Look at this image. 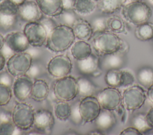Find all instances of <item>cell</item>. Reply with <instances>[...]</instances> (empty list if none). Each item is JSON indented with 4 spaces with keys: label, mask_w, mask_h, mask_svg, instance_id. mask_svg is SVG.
<instances>
[{
    "label": "cell",
    "mask_w": 153,
    "mask_h": 135,
    "mask_svg": "<svg viewBox=\"0 0 153 135\" xmlns=\"http://www.w3.org/2000/svg\"><path fill=\"white\" fill-rule=\"evenodd\" d=\"M91 45L100 56L121 51H127V43L121 39L116 33L108 30L93 33L91 37Z\"/></svg>",
    "instance_id": "cell-1"
},
{
    "label": "cell",
    "mask_w": 153,
    "mask_h": 135,
    "mask_svg": "<svg viewBox=\"0 0 153 135\" xmlns=\"http://www.w3.org/2000/svg\"><path fill=\"white\" fill-rule=\"evenodd\" d=\"M75 38L72 28L62 24L57 25L48 34L45 45L53 52H63L72 46Z\"/></svg>",
    "instance_id": "cell-2"
},
{
    "label": "cell",
    "mask_w": 153,
    "mask_h": 135,
    "mask_svg": "<svg viewBox=\"0 0 153 135\" xmlns=\"http://www.w3.org/2000/svg\"><path fill=\"white\" fill-rule=\"evenodd\" d=\"M121 14L127 22L138 26L148 21L152 16V10L143 1L128 2L123 7Z\"/></svg>",
    "instance_id": "cell-3"
},
{
    "label": "cell",
    "mask_w": 153,
    "mask_h": 135,
    "mask_svg": "<svg viewBox=\"0 0 153 135\" xmlns=\"http://www.w3.org/2000/svg\"><path fill=\"white\" fill-rule=\"evenodd\" d=\"M53 93L59 101H71L78 95L76 79L71 76L59 78L54 83Z\"/></svg>",
    "instance_id": "cell-4"
},
{
    "label": "cell",
    "mask_w": 153,
    "mask_h": 135,
    "mask_svg": "<svg viewBox=\"0 0 153 135\" xmlns=\"http://www.w3.org/2000/svg\"><path fill=\"white\" fill-rule=\"evenodd\" d=\"M35 111L29 103H17L12 111V121L21 130H28L33 125Z\"/></svg>",
    "instance_id": "cell-5"
},
{
    "label": "cell",
    "mask_w": 153,
    "mask_h": 135,
    "mask_svg": "<svg viewBox=\"0 0 153 135\" xmlns=\"http://www.w3.org/2000/svg\"><path fill=\"white\" fill-rule=\"evenodd\" d=\"M32 62V56L26 51L15 53L7 59V70L14 77H17L27 74Z\"/></svg>",
    "instance_id": "cell-6"
},
{
    "label": "cell",
    "mask_w": 153,
    "mask_h": 135,
    "mask_svg": "<svg viewBox=\"0 0 153 135\" xmlns=\"http://www.w3.org/2000/svg\"><path fill=\"white\" fill-rule=\"evenodd\" d=\"M145 100V90L139 85H134L127 88L122 95L123 104L129 111H134L140 108Z\"/></svg>",
    "instance_id": "cell-7"
},
{
    "label": "cell",
    "mask_w": 153,
    "mask_h": 135,
    "mask_svg": "<svg viewBox=\"0 0 153 135\" xmlns=\"http://www.w3.org/2000/svg\"><path fill=\"white\" fill-rule=\"evenodd\" d=\"M23 32L30 46L40 48L45 45L48 33L45 27L39 21L27 23Z\"/></svg>",
    "instance_id": "cell-8"
},
{
    "label": "cell",
    "mask_w": 153,
    "mask_h": 135,
    "mask_svg": "<svg viewBox=\"0 0 153 135\" xmlns=\"http://www.w3.org/2000/svg\"><path fill=\"white\" fill-rule=\"evenodd\" d=\"M72 68V63L66 55H57L53 57L48 62L47 70L50 75L56 78H61L68 76Z\"/></svg>",
    "instance_id": "cell-9"
},
{
    "label": "cell",
    "mask_w": 153,
    "mask_h": 135,
    "mask_svg": "<svg viewBox=\"0 0 153 135\" xmlns=\"http://www.w3.org/2000/svg\"><path fill=\"white\" fill-rule=\"evenodd\" d=\"M101 109L97 98L93 96L84 97L79 101V110L84 123L95 121Z\"/></svg>",
    "instance_id": "cell-10"
},
{
    "label": "cell",
    "mask_w": 153,
    "mask_h": 135,
    "mask_svg": "<svg viewBox=\"0 0 153 135\" xmlns=\"http://www.w3.org/2000/svg\"><path fill=\"white\" fill-rule=\"evenodd\" d=\"M102 109L116 110L122 102V95L120 90L114 87H108L100 90L97 96Z\"/></svg>",
    "instance_id": "cell-11"
},
{
    "label": "cell",
    "mask_w": 153,
    "mask_h": 135,
    "mask_svg": "<svg viewBox=\"0 0 153 135\" xmlns=\"http://www.w3.org/2000/svg\"><path fill=\"white\" fill-rule=\"evenodd\" d=\"M18 17L26 23L38 22L43 17V13L36 1L26 0L19 6Z\"/></svg>",
    "instance_id": "cell-12"
},
{
    "label": "cell",
    "mask_w": 153,
    "mask_h": 135,
    "mask_svg": "<svg viewBox=\"0 0 153 135\" xmlns=\"http://www.w3.org/2000/svg\"><path fill=\"white\" fill-rule=\"evenodd\" d=\"M54 123V117L51 111L44 109L35 111L33 126L39 132L47 134H51Z\"/></svg>",
    "instance_id": "cell-13"
},
{
    "label": "cell",
    "mask_w": 153,
    "mask_h": 135,
    "mask_svg": "<svg viewBox=\"0 0 153 135\" xmlns=\"http://www.w3.org/2000/svg\"><path fill=\"white\" fill-rule=\"evenodd\" d=\"M33 83L32 78L27 74L16 77L13 84V92L15 98L20 102L30 98Z\"/></svg>",
    "instance_id": "cell-14"
},
{
    "label": "cell",
    "mask_w": 153,
    "mask_h": 135,
    "mask_svg": "<svg viewBox=\"0 0 153 135\" xmlns=\"http://www.w3.org/2000/svg\"><path fill=\"white\" fill-rule=\"evenodd\" d=\"M76 65L78 71L84 76L97 77L102 74L100 59L97 55L91 54L82 60H76Z\"/></svg>",
    "instance_id": "cell-15"
},
{
    "label": "cell",
    "mask_w": 153,
    "mask_h": 135,
    "mask_svg": "<svg viewBox=\"0 0 153 135\" xmlns=\"http://www.w3.org/2000/svg\"><path fill=\"white\" fill-rule=\"evenodd\" d=\"M5 43L15 53L25 52L30 45L23 32H12L5 36Z\"/></svg>",
    "instance_id": "cell-16"
},
{
    "label": "cell",
    "mask_w": 153,
    "mask_h": 135,
    "mask_svg": "<svg viewBox=\"0 0 153 135\" xmlns=\"http://www.w3.org/2000/svg\"><path fill=\"white\" fill-rule=\"evenodd\" d=\"M100 67L106 71L112 69H120L124 67L126 62L124 52L119 51L99 57Z\"/></svg>",
    "instance_id": "cell-17"
},
{
    "label": "cell",
    "mask_w": 153,
    "mask_h": 135,
    "mask_svg": "<svg viewBox=\"0 0 153 135\" xmlns=\"http://www.w3.org/2000/svg\"><path fill=\"white\" fill-rule=\"evenodd\" d=\"M41 11L50 17L59 16L63 11L62 0H36Z\"/></svg>",
    "instance_id": "cell-18"
},
{
    "label": "cell",
    "mask_w": 153,
    "mask_h": 135,
    "mask_svg": "<svg viewBox=\"0 0 153 135\" xmlns=\"http://www.w3.org/2000/svg\"><path fill=\"white\" fill-rule=\"evenodd\" d=\"M72 28L75 37L79 40L88 41L93 35L91 23L83 18H78Z\"/></svg>",
    "instance_id": "cell-19"
},
{
    "label": "cell",
    "mask_w": 153,
    "mask_h": 135,
    "mask_svg": "<svg viewBox=\"0 0 153 135\" xmlns=\"http://www.w3.org/2000/svg\"><path fill=\"white\" fill-rule=\"evenodd\" d=\"M115 114L112 111L102 109L95 120V124L98 130L102 132L111 130L116 124Z\"/></svg>",
    "instance_id": "cell-20"
},
{
    "label": "cell",
    "mask_w": 153,
    "mask_h": 135,
    "mask_svg": "<svg viewBox=\"0 0 153 135\" xmlns=\"http://www.w3.org/2000/svg\"><path fill=\"white\" fill-rule=\"evenodd\" d=\"M49 86L43 79H36L33 83L30 98L36 102H42L45 100L48 95Z\"/></svg>",
    "instance_id": "cell-21"
},
{
    "label": "cell",
    "mask_w": 153,
    "mask_h": 135,
    "mask_svg": "<svg viewBox=\"0 0 153 135\" xmlns=\"http://www.w3.org/2000/svg\"><path fill=\"white\" fill-rule=\"evenodd\" d=\"M71 51L72 55L76 60H82L92 54V48L87 41L79 40L74 43Z\"/></svg>",
    "instance_id": "cell-22"
},
{
    "label": "cell",
    "mask_w": 153,
    "mask_h": 135,
    "mask_svg": "<svg viewBox=\"0 0 153 135\" xmlns=\"http://www.w3.org/2000/svg\"><path fill=\"white\" fill-rule=\"evenodd\" d=\"M127 0H99L97 1V8L102 13L112 14L126 4Z\"/></svg>",
    "instance_id": "cell-23"
},
{
    "label": "cell",
    "mask_w": 153,
    "mask_h": 135,
    "mask_svg": "<svg viewBox=\"0 0 153 135\" xmlns=\"http://www.w3.org/2000/svg\"><path fill=\"white\" fill-rule=\"evenodd\" d=\"M76 81L78 87V95L81 97L93 96L96 93V86L85 76L78 77Z\"/></svg>",
    "instance_id": "cell-24"
},
{
    "label": "cell",
    "mask_w": 153,
    "mask_h": 135,
    "mask_svg": "<svg viewBox=\"0 0 153 135\" xmlns=\"http://www.w3.org/2000/svg\"><path fill=\"white\" fill-rule=\"evenodd\" d=\"M97 7L94 0H75L73 10L78 14L88 15L93 13Z\"/></svg>",
    "instance_id": "cell-25"
},
{
    "label": "cell",
    "mask_w": 153,
    "mask_h": 135,
    "mask_svg": "<svg viewBox=\"0 0 153 135\" xmlns=\"http://www.w3.org/2000/svg\"><path fill=\"white\" fill-rule=\"evenodd\" d=\"M136 77L139 83L148 89L153 84V68L149 66L140 68L137 71Z\"/></svg>",
    "instance_id": "cell-26"
},
{
    "label": "cell",
    "mask_w": 153,
    "mask_h": 135,
    "mask_svg": "<svg viewBox=\"0 0 153 135\" xmlns=\"http://www.w3.org/2000/svg\"><path fill=\"white\" fill-rule=\"evenodd\" d=\"M131 123L132 126L136 128L142 134L153 129V127L147 121L146 114L143 112L134 114L131 120Z\"/></svg>",
    "instance_id": "cell-27"
},
{
    "label": "cell",
    "mask_w": 153,
    "mask_h": 135,
    "mask_svg": "<svg viewBox=\"0 0 153 135\" xmlns=\"http://www.w3.org/2000/svg\"><path fill=\"white\" fill-rule=\"evenodd\" d=\"M137 39L142 41H146L153 39V23L146 22L137 26L135 32Z\"/></svg>",
    "instance_id": "cell-28"
},
{
    "label": "cell",
    "mask_w": 153,
    "mask_h": 135,
    "mask_svg": "<svg viewBox=\"0 0 153 135\" xmlns=\"http://www.w3.org/2000/svg\"><path fill=\"white\" fill-rule=\"evenodd\" d=\"M54 112L57 119L61 121H66L70 118L71 105L67 101H59L54 105Z\"/></svg>",
    "instance_id": "cell-29"
},
{
    "label": "cell",
    "mask_w": 153,
    "mask_h": 135,
    "mask_svg": "<svg viewBox=\"0 0 153 135\" xmlns=\"http://www.w3.org/2000/svg\"><path fill=\"white\" fill-rule=\"evenodd\" d=\"M108 30L115 33L126 32V27L124 20L118 15H112L107 18Z\"/></svg>",
    "instance_id": "cell-30"
},
{
    "label": "cell",
    "mask_w": 153,
    "mask_h": 135,
    "mask_svg": "<svg viewBox=\"0 0 153 135\" xmlns=\"http://www.w3.org/2000/svg\"><path fill=\"white\" fill-rule=\"evenodd\" d=\"M121 70L119 69H112L106 71L105 76L106 83L110 87H120Z\"/></svg>",
    "instance_id": "cell-31"
},
{
    "label": "cell",
    "mask_w": 153,
    "mask_h": 135,
    "mask_svg": "<svg viewBox=\"0 0 153 135\" xmlns=\"http://www.w3.org/2000/svg\"><path fill=\"white\" fill-rule=\"evenodd\" d=\"M18 15L0 14V29L7 32L11 30L17 21Z\"/></svg>",
    "instance_id": "cell-32"
},
{
    "label": "cell",
    "mask_w": 153,
    "mask_h": 135,
    "mask_svg": "<svg viewBox=\"0 0 153 135\" xmlns=\"http://www.w3.org/2000/svg\"><path fill=\"white\" fill-rule=\"evenodd\" d=\"M19 6L11 0H3L0 2V14L18 15Z\"/></svg>",
    "instance_id": "cell-33"
},
{
    "label": "cell",
    "mask_w": 153,
    "mask_h": 135,
    "mask_svg": "<svg viewBox=\"0 0 153 135\" xmlns=\"http://www.w3.org/2000/svg\"><path fill=\"white\" fill-rule=\"evenodd\" d=\"M90 23L93 30V33L101 32L108 30L107 18L105 17H96L93 18Z\"/></svg>",
    "instance_id": "cell-34"
},
{
    "label": "cell",
    "mask_w": 153,
    "mask_h": 135,
    "mask_svg": "<svg viewBox=\"0 0 153 135\" xmlns=\"http://www.w3.org/2000/svg\"><path fill=\"white\" fill-rule=\"evenodd\" d=\"M76 14V13L73 10H63L59 15L62 22V24H65L72 27L78 18Z\"/></svg>",
    "instance_id": "cell-35"
},
{
    "label": "cell",
    "mask_w": 153,
    "mask_h": 135,
    "mask_svg": "<svg viewBox=\"0 0 153 135\" xmlns=\"http://www.w3.org/2000/svg\"><path fill=\"white\" fill-rule=\"evenodd\" d=\"M12 98L10 87L0 84V106H5L9 103Z\"/></svg>",
    "instance_id": "cell-36"
},
{
    "label": "cell",
    "mask_w": 153,
    "mask_h": 135,
    "mask_svg": "<svg viewBox=\"0 0 153 135\" xmlns=\"http://www.w3.org/2000/svg\"><path fill=\"white\" fill-rule=\"evenodd\" d=\"M79 101H76L71 105V114L70 116L71 121L75 125L81 124L82 123V120L79 110Z\"/></svg>",
    "instance_id": "cell-37"
},
{
    "label": "cell",
    "mask_w": 153,
    "mask_h": 135,
    "mask_svg": "<svg viewBox=\"0 0 153 135\" xmlns=\"http://www.w3.org/2000/svg\"><path fill=\"white\" fill-rule=\"evenodd\" d=\"M134 77L133 74L127 70H121L120 87H128L133 84Z\"/></svg>",
    "instance_id": "cell-38"
},
{
    "label": "cell",
    "mask_w": 153,
    "mask_h": 135,
    "mask_svg": "<svg viewBox=\"0 0 153 135\" xmlns=\"http://www.w3.org/2000/svg\"><path fill=\"white\" fill-rule=\"evenodd\" d=\"M45 70V69L44 65L41 63L38 62H32V64L26 74L31 78H36L39 76H42L44 73Z\"/></svg>",
    "instance_id": "cell-39"
},
{
    "label": "cell",
    "mask_w": 153,
    "mask_h": 135,
    "mask_svg": "<svg viewBox=\"0 0 153 135\" xmlns=\"http://www.w3.org/2000/svg\"><path fill=\"white\" fill-rule=\"evenodd\" d=\"M16 126L13 122L0 123V135H11L16 129Z\"/></svg>",
    "instance_id": "cell-40"
},
{
    "label": "cell",
    "mask_w": 153,
    "mask_h": 135,
    "mask_svg": "<svg viewBox=\"0 0 153 135\" xmlns=\"http://www.w3.org/2000/svg\"><path fill=\"white\" fill-rule=\"evenodd\" d=\"M39 22L41 23L45 27L48 34L54 27H56L57 26L56 22L53 18H50V17L48 16L47 17H43Z\"/></svg>",
    "instance_id": "cell-41"
},
{
    "label": "cell",
    "mask_w": 153,
    "mask_h": 135,
    "mask_svg": "<svg viewBox=\"0 0 153 135\" xmlns=\"http://www.w3.org/2000/svg\"><path fill=\"white\" fill-rule=\"evenodd\" d=\"M13 76L7 70L0 73V84H2L11 87L13 84Z\"/></svg>",
    "instance_id": "cell-42"
},
{
    "label": "cell",
    "mask_w": 153,
    "mask_h": 135,
    "mask_svg": "<svg viewBox=\"0 0 153 135\" xmlns=\"http://www.w3.org/2000/svg\"><path fill=\"white\" fill-rule=\"evenodd\" d=\"M7 122H13L12 112L5 110L0 111V123Z\"/></svg>",
    "instance_id": "cell-43"
},
{
    "label": "cell",
    "mask_w": 153,
    "mask_h": 135,
    "mask_svg": "<svg viewBox=\"0 0 153 135\" xmlns=\"http://www.w3.org/2000/svg\"><path fill=\"white\" fill-rule=\"evenodd\" d=\"M121 135H141L142 134L136 128L133 126L128 127L121 131Z\"/></svg>",
    "instance_id": "cell-44"
},
{
    "label": "cell",
    "mask_w": 153,
    "mask_h": 135,
    "mask_svg": "<svg viewBox=\"0 0 153 135\" xmlns=\"http://www.w3.org/2000/svg\"><path fill=\"white\" fill-rule=\"evenodd\" d=\"M1 52L3 54V55L5 56V58H8V59L10 57H11L13 54H15V52L5 43L4 44L3 48H2Z\"/></svg>",
    "instance_id": "cell-45"
},
{
    "label": "cell",
    "mask_w": 153,
    "mask_h": 135,
    "mask_svg": "<svg viewBox=\"0 0 153 135\" xmlns=\"http://www.w3.org/2000/svg\"><path fill=\"white\" fill-rule=\"evenodd\" d=\"M63 10H73L75 0H62Z\"/></svg>",
    "instance_id": "cell-46"
},
{
    "label": "cell",
    "mask_w": 153,
    "mask_h": 135,
    "mask_svg": "<svg viewBox=\"0 0 153 135\" xmlns=\"http://www.w3.org/2000/svg\"><path fill=\"white\" fill-rule=\"evenodd\" d=\"M146 118L149 124L153 127V107H152L146 114Z\"/></svg>",
    "instance_id": "cell-47"
},
{
    "label": "cell",
    "mask_w": 153,
    "mask_h": 135,
    "mask_svg": "<svg viewBox=\"0 0 153 135\" xmlns=\"http://www.w3.org/2000/svg\"><path fill=\"white\" fill-rule=\"evenodd\" d=\"M6 64V58L0 51V71L3 70Z\"/></svg>",
    "instance_id": "cell-48"
},
{
    "label": "cell",
    "mask_w": 153,
    "mask_h": 135,
    "mask_svg": "<svg viewBox=\"0 0 153 135\" xmlns=\"http://www.w3.org/2000/svg\"><path fill=\"white\" fill-rule=\"evenodd\" d=\"M147 95L149 100L153 103V84L148 89Z\"/></svg>",
    "instance_id": "cell-49"
},
{
    "label": "cell",
    "mask_w": 153,
    "mask_h": 135,
    "mask_svg": "<svg viewBox=\"0 0 153 135\" xmlns=\"http://www.w3.org/2000/svg\"><path fill=\"white\" fill-rule=\"evenodd\" d=\"M5 44V38L0 33V51H1L2 48H3Z\"/></svg>",
    "instance_id": "cell-50"
},
{
    "label": "cell",
    "mask_w": 153,
    "mask_h": 135,
    "mask_svg": "<svg viewBox=\"0 0 153 135\" xmlns=\"http://www.w3.org/2000/svg\"><path fill=\"white\" fill-rule=\"evenodd\" d=\"M88 134H102V133L100 130H97L89 131V133H88Z\"/></svg>",
    "instance_id": "cell-51"
},
{
    "label": "cell",
    "mask_w": 153,
    "mask_h": 135,
    "mask_svg": "<svg viewBox=\"0 0 153 135\" xmlns=\"http://www.w3.org/2000/svg\"><path fill=\"white\" fill-rule=\"evenodd\" d=\"M11 1H13L14 3H15L16 5H17L18 6H19L23 3H24L26 0H11Z\"/></svg>",
    "instance_id": "cell-52"
},
{
    "label": "cell",
    "mask_w": 153,
    "mask_h": 135,
    "mask_svg": "<svg viewBox=\"0 0 153 135\" xmlns=\"http://www.w3.org/2000/svg\"><path fill=\"white\" fill-rule=\"evenodd\" d=\"M39 132V131H30V133H27V134H42V133L40 132V133H38Z\"/></svg>",
    "instance_id": "cell-53"
},
{
    "label": "cell",
    "mask_w": 153,
    "mask_h": 135,
    "mask_svg": "<svg viewBox=\"0 0 153 135\" xmlns=\"http://www.w3.org/2000/svg\"><path fill=\"white\" fill-rule=\"evenodd\" d=\"M128 1V2H137V1H142V0H127Z\"/></svg>",
    "instance_id": "cell-54"
},
{
    "label": "cell",
    "mask_w": 153,
    "mask_h": 135,
    "mask_svg": "<svg viewBox=\"0 0 153 135\" xmlns=\"http://www.w3.org/2000/svg\"><path fill=\"white\" fill-rule=\"evenodd\" d=\"M94 1H95L97 2V1H99V0H94Z\"/></svg>",
    "instance_id": "cell-55"
},
{
    "label": "cell",
    "mask_w": 153,
    "mask_h": 135,
    "mask_svg": "<svg viewBox=\"0 0 153 135\" xmlns=\"http://www.w3.org/2000/svg\"><path fill=\"white\" fill-rule=\"evenodd\" d=\"M2 1H3V0H0V2H1Z\"/></svg>",
    "instance_id": "cell-56"
},
{
    "label": "cell",
    "mask_w": 153,
    "mask_h": 135,
    "mask_svg": "<svg viewBox=\"0 0 153 135\" xmlns=\"http://www.w3.org/2000/svg\"><path fill=\"white\" fill-rule=\"evenodd\" d=\"M152 1V3H153V0H151Z\"/></svg>",
    "instance_id": "cell-57"
},
{
    "label": "cell",
    "mask_w": 153,
    "mask_h": 135,
    "mask_svg": "<svg viewBox=\"0 0 153 135\" xmlns=\"http://www.w3.org/2000/svg\"></svg>",
    "instance_id": "cell-58"
}]
</instances>
